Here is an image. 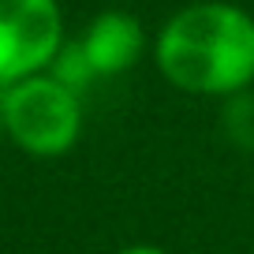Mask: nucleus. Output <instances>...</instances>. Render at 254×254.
Here are the masks:
<instances>
[{
	"label": "nucleus",
	"mask_w": 254,
	"mask_h": 254,
	"mask_svg": "<svg viewBox=\"0 0 254 254\" xmlns=\"http://www.w3.org/2000/svg\"><path fill=\"white\" fill-rule=\"evenodd\" d=\"M116 254H168V251H161V247H153V243H131V247H124V251H116Z\"/></svg>",
	"instance_id": "obj_5"
},
{
	"label": "nucleus",
	"mask_w": 254,
	"mask_h": 254,
	"mask_svg": "<svg viewBox=\"0 0 254 254\" xmlns=\"http://www.w3.org/2000/svg\"><path fill=\"white\" fill-rule=\"evenodd\" d=\"M64 49V15L56 0H0V86L53 67Z\"/></svg>",
	"instance_id": "obj_3"
},
{
	"label": "nucleus",
	"mask_w": 254,
	"mask_h": 254,
	"mask_svg": "<svg viewBox=\"0 0 254 254\" xmlns=\"http://www.w3.org/2000/svg\"><path fill=\"white\" fill-rule=\"evenodd\" d=\"M157 71L183 94L232 97L254 82V19L236 4L180 8L153 41Z\"/></svg>",
	"instance_id": "obj_1"
},
{
	"label": "nucleus",
	"mask_w": 254,
	"mask_h": 254,
	"mask_svg": "<svg viewBox=\"0 0 254 254\" xmlns=\"http://www.w3.org/2000/svg\"><path fill=\"white\" fill-rule=\"evenodd\" d=\"M0 131L11 138V146L41 161L71 153L82 135L79 90L49 71L0 86Z\"/></svg>",
	"instance_id": "obj_2"
},
{
	"label": "nucleus",
	"mask_w": 254,
	"mask_h": 254,
	"mask_svg": "<svg viewBox=\"0 0 254 254\" xmlns=\"http://www.w3.org/2000/svg\"><path fill=\"white\" fill-rule=\"evenodd\" d=\"M79 49H82V56H86L94 75H120L131 64H138V56L146 49V34H142L135 15H127V11H105V15H97L82 30Z\"/></svg>",
	"instance_id": "obj_4"
}]
</instances>
